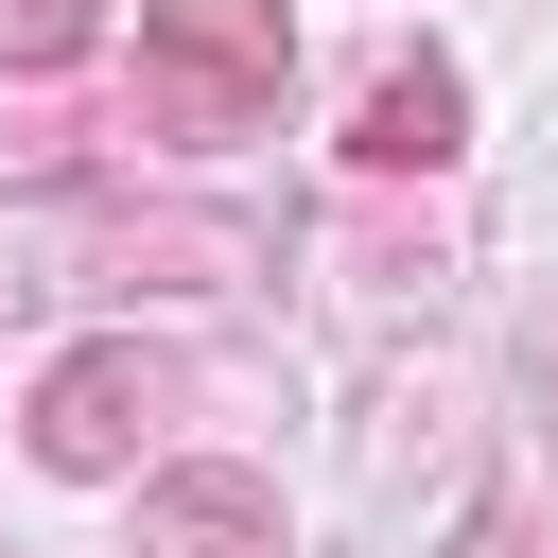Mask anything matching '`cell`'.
Wrapping results in <instances>:
<instances>
[{"label": "cell", "mask_w": 558, "mask_h": 558, "mask_svg": "<svg viewBox=\"0 0 558 558\" xmlns=\"http://www.w3.org/2000/svg\"><path fill=\"white\" fill-rule=\"evenodd\" d=\"M296 70L279 0H140V140H244Z\"/></svg>", "instance_id": "cell-1"}, {"label": "cell", "mask_w": 558, "mask_h": 558, "mask_svg": "<svg viewBox=\"0 0 558 558\" xmlns=\"http://www.w3.org/2000/svg\"><path fill=\"white\" fill-rule=\"evenodd\" d=\"M70 35H87V0H0V70H52Z\"/></svg>", "instance_id": "cell-6"}, {"label": "cell", "mask_w": 558, "mask_h": 558, "mask_svg": "<svg viewBox=\"0 0 558 558\" xmlns=\"http://www.w3.org/2000/svg\"><path fill=\"white\" fill-rule=\"evenodd\" d=\"M453 140H471V87H453L436 52H384L366 105H349V157H366V174H436Z\"/></svg>", "instance_id": "cell-5"}, {"label": "cell", "mask_w": 558, "mask_h": 558, "mask_svg": "<svg viewBox=\"0 0 558 558\" xmlns=\"http://www.w3.org/2000/svg\"><path fill=\"white\" fill-rule=\"evenodd\" d=\"M122 558H279V488L262 471H140V541Z\"/></svg>", "instance_id": "cell-4"}, {"label": "cell", "mask_w": 558, "mask_h": 558, "mask_svg": "<svg viewBox=\"0 0 558 558\" xmlns=\"http://www.w3.org/2000/svg\"><path fill=\"white\" fill-rule=\"evenodd\" d=\"M174 418H192V366L140 349V331H87V349L35 384V471H140Z\"/></svg>", "instance_id": "cell-2"}, {"label": "cell", "mask_w": 558, "mask_h": 558, "mask_svg": "<svg viewBox=\"0 0 558 558\" xmlns=\"http://www.w3.org/2000/svg\"><path fill=\"white\" fill-rule=\"evenodd\" d=\"M17 262H70V279H140V296H227L262 279V244L227 209H35Z\"/></svg>", "instance_id": "cell-3"}]
</instances>
